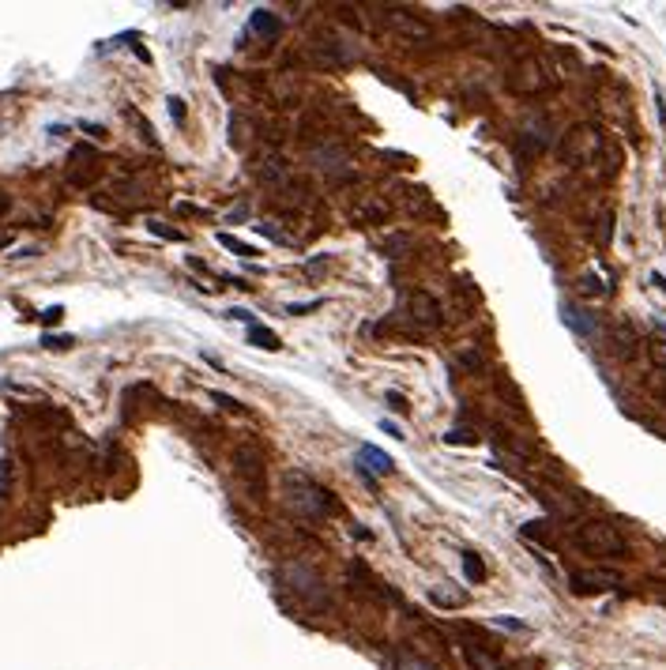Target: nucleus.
I'll list each match as a JSON object with an SVG mask.
<instances>
[{
  "mask_svg": "<svg viewBox=\"0 0 666 670\" xmlns=\"http://www.w3.org/2000/svg\"><path fill=\"white\" fill-rule=\"evenodd\" d=\"M282 490H287L290 509L309 516V520H327V516L339 512L335 493L327 486H320V482H313L309 475H301V471H287V475H282Z\"/></svg>",
  "mask_w": 666,
  "mask_h": 670,
  "instance_id": "nucleus-1",
  "label": "nucleus"
},
{
  "mask_svg": "<svg viewBox=\"0 0 666 670\" xmlns=\"http://www.w3.org/2000/svg\"><path fill=\"white\" fill-rule=\"evenodd\" d=\"M603 151H606V136H603L598 125H591V120L572 125L569 132H565V139H561V159L569 162V166H576V170L595 166V162L603 159Z\"/></svg>",
  "mask_w": 666,
  "mask_h": 670,
  "instance_id": "nucleus-2",
  "label": "nucleus"
},
{
  "mask_svg": "<svg viewBox=\"0 0 666 670\" xmlns=\"http://www.w3.org/2000/svg\"><path fill=\"white\" fill-rule=\"evenodd\" d=\"M572 542L591 557H625L629 554V542L621 535V527L610 520H584L572 531Z\"/></svg>",
  "mask_w": 666,
  "mask_h": 670,
  "instance_id": "nucleus-3",
  "label": "nucleus"
},
{
  "mask_svg": "<svg viewBox=\"0 0 666 670\" xmlns=\"http://www.w3.org/2000/svg\"><path fill=\"white\" fill-rule=\"evenodd\" d=\"M380 23L388 27V35H396L403 46H418V49H429L436 42V30L425 23L422 15H414L410 8H399V4H388L380 8Z\"/></svg>",
  "mask_w": 666,
  "mask_h": 670,
  "instance_id": "nucleus-4",
  "label": "nucleus"
},
{
  "mask_svg": "<svg viewBox=\"0 0 666 670\" xmlns=\"http://www.w3.org/2000/svg\"><path fill=\"white\" fill-rule=\"evenodd\" d=\"M234 475L241 478L245 493L253 501H264V490H268V467H264V448L245 441L234 448Z\"/></svg>",
  "mask_w": 666,
  "mask_h": 670,
  "instance_id": "nucleus-5",
  "label": "nucleus"
},
{
  "mask_svg": "<svg viewBox=\"0 0 666 670\" xmlns=\"http://www.w3.org/2000/svg\"><path fill=\"white\" fill-rule=\"evenodd\" d=\"M553 83H558V75H553V68L542 57H520L508 68V91L512 94H527L531 98V94L550 91Z\"/></svg>",
  "mask_w": 666,
  "mask_h": 670,
  "instance_id": "nucleus-6",
  "label": "nucleus"
},
{
  "mask_svg": "<svg viewBox=\"0 0 666 670\" xmlns=\"http://www.w3.org/2000/svg\"><path fill=\"white\" fill-rule=\"evenodd\" d=\"M403 316H407V324L414 332H433V328L444 324V309L429 290H410L403 298Z\"/></svg>",
  "mask_w": 666,
  "mask_h": 670,
  "instance_id": "nucleus-7",
  "label": "nucleus"
},
{
  "mask_svg": "<svg viewBox=\"0 0 666 670\" xmlns=\"http://www.w3.org/2000/svg\"><path fill=\"white\" fill-rule=\"evenodd\" d=\"M313 170L320 173L324 181H332V185H343V181H351L354 178V159L346 155L343 147H335V144H324V147H313Z\"/></svg>",
  "mask_w": 666,
  "mask_h": 670,
  "instance_id": "nucleus-8",
  "label": "nucleus"
},
{
  "mask_svg": "<svg viewBox=\"0 0 666 670\" xmlns=\"http://www.w3.org/2000/svg\"><path fill=\"white\" fill-rule=\"evenodd\" d=\"M550 120L546 117H534V120H527L520 132H516V159L520 162H527V159H534V155H542L546 147H550Z\"/></svg>",
  "mask_w": 666,
  "mask_h": 670,
  "instance_id": "nucleus-9",
  "label": "nucleus"
},
{
  "mask_svg": "<svg viewBox=\"0 0 666 670\" xmlns=\"http://www.w3.org/2000/svg\"><path fill=\"white\" fill-rule=\"evenodd\" d=\"M572 595H603V591L621 588V576L610 573V569H576L569 576Z\"/></svg>",
  "mask_w": 666,
  "mask_h": 670,
  "instance_id": "nucleus-10",
  "label": "nucleus"
},
{
  "mask_svg": "<svg viewBox=\"0 0 666 670\" xmlns=\"http://www.w3.org/2000/svg\"><path fill=\"white\" fill-rule=\"evenodd\" d=\"M388 215H391V204L384 200V196H377V192L358 196V200L346 207V218H351L354 226H380Z\"/></svg>",
  "mask_w": 666,
  "mask_h": 670,
  "instance_id": "nucleus-11",
  "label": "nucleus"
},
{
  "mask_svg": "<svg viewBox=\"0 0 666 670\" xmlns=\"http://www.w3.org/2000/svg\"><path fill=\"white\" fill-rule=\"evenodd\" d=\"M309 57L316 64H324V68H346V64L358 61V49L346 46L343 38H320V42H313Z\"/></svg>",
  "mask_w": 666,
  "mask_h": 670,
  "instance_id": "nucleus-12",
  "label": "nucleus"
},
{
  "mask_svg": "<svg viewBox=\"0 0 666 670\" xmlns=\"http://www.w3.org/2000/svg\"><path fill=\"white\" fill-rule=\"evenodd\" d=\"M290 588H294V595L305 599L309 607H327V591H324V584H320V576L309 573V569L294 565V569H290Z\"/></svg>",
  "mask_w": 666,
  "mask_h": 670,
  "instance_id": "nucleus-13",
  "label": "nucleus"
},
{
  "mask_svg": "<svg viewBox=\"0 0 666 670\" xmlns=\"http://www.w3.org/2000/svg\"><path fill=\"white\" fill-rule=\"evenodd\" d=\"M460 655H463V663L471 670H505V663H501V659L489 652V647H482V644H463Z\"/></svg>",
  "mask_w": 666,
  "mask_h": 670,
  "instance_id": "nucleus-14",
  "label": "nucleus"
},
{
  "mask_svg": "<svg viewBox=\"0 0 666 670\" xmlns=\"http://www.w3.org/2000/svg\"><path fill=\"white\" fill-rule=\"evenodd\" d=\"M249 27H253V35L268 38V42H275V38L282 35V19H279L275 12H268V8H256L253 19H249Z\"/></svg>",
  "mask_w": 666,
  "mask_h": 670,
  "instance_id": "nucleus-15",
  "label": "nucleus"
},
{
  "mask_svg": "<svg viewBox=\"0 0 666 670\" xmlns=\"http://www.w3.org/2000/svg\"><path fill=\"white\" fill-rule=\"evenodd\" d=\"M429 602L441 610H460V607H467V591H455L452 584H436V588H429Z\"/></svg>",
  "mask_w": 666,
  "mask_h": 670,
  "instance_id": "nucleus-16",
  "label": "nucleus"
},
{
  "mask_svg": "<svg viewBox=\"0 0 666 670\" xmlns=\"http://www.w3.org/2000/svg\"><path fill=\"white\" fill-rule=\"evenodd\" d=\"M358 467H362V471H377V475H388V471H391V456H384L373 445H362V448H358Z\"/></svg>",
  "mask_w": 666,
  "mask_h": 670,
  "instance_id": "nucleus-17",
  "label": "nucleus"
},
{
  "mask_svg": "<svg viewBox=\"0 0 666 670\" xmlns=\"http://www.w3.org/2000/svg\"><path fill=\"white\" fill-rule=\"evenodd\" d=\"M410 249H414V237L403 234V230H391V234H384V241H380V252H384L388 260H403Z\"/></svg>",
  "mask_w": 666,
  "mask_h": 670,
  "instance_id": "nucleus-18",
  "label": "nucleus"
},
{
  "mask_svg": "<svg viewBox=\"0 0 666 670\" xmlns=\"http://www.w3.org/2000/svg\"><path fill=\"white\" fill-rule=\"evenodd\" d=\"M452 358H455V366L467 369V373H482L486 369V358H482V350H478L475 343H460L452 350Z\"/></svg>",
  "mask_w": 666,
  "mask_h": 670,
  "instance_id": "nucleus-19",
  "label": "nucleus"
},
{
  "mask_svg": "<svg viewBox=\"0 0 666 670\" xmlns=\"http://www.w3.org/2000/svg\"><path fill=\"white\" fill-rule=\"evenodd\" d=\"M561 316H565V324H569L572 332H580V335H595L598 332V324L584 309H576V305H561Z\"/></svg>",
  "mask_w": 666,
  "mask_h": 670,
  "instance_id": "nucleus-20",
  "label": "nucleus"
},
{
  "mask_svg": "<svg viewBox=\"0 0 666 670\" xmlns=\"http://www.w3.org/2000/svg\"><path fill=\"white\" fill-rule=\"evenodd\" d=\"M391 666H396V670H441V666H433L429 659H422L414 652H396V655H391Z\"/></svg>",
  "mask_w": 666,
  "mask_h": 670,
  "instance_id": "nucleus-21",
  "label": "nucleus"
},
{
  "mask_svg": "<svg viewBox=\"0 0 666 670\" xmlns=\"http://www.w3.org/2000/svg\"><path fill=\"white\" fill-rule=\"evenodd\" d=\"M249 343H256V347H264V350H282V339L271 332V328H260V324L249 328Z\"/></svg>",
  "mask_w": 666,
  "mask_h": 670,
  "instance_id": "nucleus-22",
  "label": "nucleus"
},
{
  "mask_svg": "<svg viewBox=\"0 0 666 670\" xmlns=\"http://www.w3.org/2000/svg\"><path fill=\"white\" fill-rule=\"evenodd\" d=\"M463 573H467V580L482 584V580H486V562H482L475 550H467V554H463Z\"/></svg>",
  "mask_w": 666,
  "mask_h": 670,
  "instance_id": "nucleus-23",
  "label": "nucleus"
},
{
  "mask_svg": "<svg viewBox=\"0 0 666 670\" xmlns=\"http://www.w3.org/2000/svg\"><path fill=\"white\" fill-rule=\"evenodd\" d=\"M218 245H222V249H230V252H237V256H260L256 245H249V241L234 237V234H218Z\"/></svg>",
  "mask_w": 666,
  "mask_h": 670,
  "instance_id": "nucleus-24",
  "label": "nucleus"
},
{
  "mask_svg": "<svg viewBox=\"0 0 666 670\" xmlns=\"http://www.w3.org/2000/svg\"><path fill=\"white\" fill-rule=\"evenodd\" d=\"M147 230H151V234H155V237H162V241H184V234H181V230H173V226H166V223H158V218H151V223H147Z\"/></svg>",
  "mask_w": 666,
  "mask_h": 670,
  "instance_id": "nucleus-25",
  "label": "nucleus"
},
{
  "mask_svg": "<svg viewBox=\"0 0 666 670\" xmlns=\"http://www.w3.org/2000/svg\"><path fill=\"white\" fill-rule=\"evenodd\" d=\"M546 527H550V523H542V520H539V523H534V520H531V523H523V539H539V542H550V531H546Z\"/></svg>",
  "mask_w": 666,
  "mask_h": 670,
  "instance_id": "nucleus-26",
  "label": "nucleus"
},
{
  "mask_svg": "<svg viewBox=\"0 0 666 670\" xmlns=\"http://www.w3.org/2000/svg\"><path fill=\"white\" fill-rule=\"evenodd\" d=\"M648 354H651V361L659 369H666V339H655V343L648 347Z\"/></svg>",
  "mask_w": 666,
  "mask_h": 670,
  "instance_id": "nucleus-27",
  "label": "nucleus"
},
{
  "mask_svg": "<svg viewBox=\"0 0 666 670\" xmlns=\"http://www.w3.org/2000/svg\"><path fill=\"white\" fill-rule=\"evenodd\" d=\"M253 230H256V234H264V237H271L275 245H287V237H282L279 230H275V223H256Z\"/></svg>",
  "mask_w": 666,
  "mask_h": 670,
  "instance_id": "nucleus-28",
  "label": "nucleus"
},
{
  "mask_svg": "<svg viewBox=\"0 0 666 670\" xmlns=\"http://www.w3.org/2000/svg\"><path fill=\"white\" fill-rule=\"evenodd\" d=\"M444 441H448V445H475L478 437H475V433H463V430H452V433H444Z\"/></svg>",
  "mask_w": 666,
  "mask_h": 670,
  "instance_id": "nucleus-29",
  "label": "nucleus"
},
{
  "mask_svg": "<svg viewBox=\"0 0 666 670\" xmlns=\"http://www.w3.org/2000/svg\"><path fill=\"white\" fill-rule=\"evenodd\" d=\"M211 399L218 403V407H222V411H241V403H237L234 399V395H222V392H211Z\"/></svg>",
  "mask_w": 666,
  "mask_h": 670,
  "instance_id": "nucleus-30",
  "label": "nucleus"
},
{
  "mask_svg": "<svg viewBox=\"0 0 666 670\" xmlns=\"http://www.w3.org/2000/svg\"><path fill=\"white\" fill-rule=\"evenodd\" d=\"M166 106H170V117L177 120V125H184V102H181V98H170Z\"/></svg>",
  "mask_w": 666,
  "mask_h": 670,
  "instance_id": "nucleus-31",
  "label": "nucleus"
},
{
  "mask_svg": "<svg viewBox=\"0 0 666 670\" xmlns=\"http://www.w3.org/2000/svg\"><path fill=\"white\" fill-rule=\"evenodd\" d=\"M313 309H320V302H298V305H290V316H298V313H313Z\"/></svg>",
  "mask_w": 666,
  "mask_h": 670,
  "instance_id": "nucleus-32",
  "label": "nucleus"
},
{
  "mask_svg": "<svg viewBox=\"0 0 666 670\" xmlns=\"http://www.w3.org/2000/svg\"><path fill=\"white\" fill-rule=\"evenodd\" d=\"M226 316H230V321H245L249 328H253V313H249V309H230Z\"/></svg>",
  "mask_w": 666,
  "mask_h": 670,
  "instance_id": "nucleus-33",
  "label": "nucleus"
},
{
  "mask_svg": "<svg viewBox=\"0 0 666 670\" xmlns=\"http://www.w3.org/2000/svg\"><path fill=\"white\" fill-rule=\"evenodd\" d=\"M388 403H391V407H396L399 414H403V411H407V399H403V395H399V392H388Z\"/></svg>",
  "mask_w": 666,
  "mask_h": 670,
  "instance_id": "nucleus-34",
  "label": "nucleus"
},
{
  "mask_svg": "<svg viewBox=\"0 0 666 670\" xmlns=\"http://www.w3.org/2000/svg\"><path fill=\"white\" fill-rule=\"evenodd\" d=\"M42 321H46V324H57V321H61V309H49L46 316H42Z\"/></svg>",
  "mask_w": 666,
  "mask_h": 670,
  "instance_id": "nucleus-35",
  "label": "nucleus"
},
{
  "mask_svg": "<svg viewBox=\"0 0 666 670\" xmlns=\"http://www.w3.org/2000/svg\"><path fill=\"white\" fill-rule=\"evenodd\" d=\"M651 283H655V287H662V290H666V279H662V275H651Z\"/></svg>",
  "mask_w": 666,
  "mask_h": 670,
  "instance_id": "nucleus-36",
  "label": "nucleus"
},
{
  "mask_svg": "<svg viewBox=\"0 0 666 670\" xmlns=\"http://www.w3.org/2000/svg\"><path fill=\"white\" fill-rule=\"evenodd\" d=\"M662 607H666V599H662Z\"/></svg>",
  "mask_w": 666,
  "mask_h": 670,
  "instance_id": "nucleus-37",
  "label": "nucleus"
}]
</instances>
